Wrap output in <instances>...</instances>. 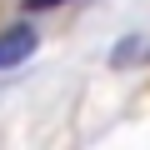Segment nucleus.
Returning <instances> with one entry per match:
<instances>
[{
	"label": "nucleus",
	"mask_w": 150,
	"mask_h": 150,
	"mask_svg": "<svg viewBox=\"0 0 150 150\" xmlns=\"http://www.w3.org/2000/svg\"><path fill=\"white\" fill-rule=\"evenodd\" d=\"M30 10H55V5H65V0H25Z\"/></svg>",
	"instance_id": "7ed1b4c3"
},
{
	"label": "nucleus",
	"mask_w": 150,
	"mask_h": 150,
	"mask_svg": "<svg viewBox=\"0 0 150 150\" xmlns=\"http://www.w3.org/2000/svg\"><path fill=\"white\" fill-rule=\"evenodd\" d=\"M110 60H115V65H125V60H140V40H120Z\"/></svg>",
	"instance_id": "f03ea898"
},
{
	"label": "nucleus",
	"mask_w": 150,
	"mask_h": 150,
	"mask_svg": "<svg viewBox=\"0 0 150 150\" xmlns=\"http://www.w3.org/2000/svg\"><path fill=\"white\" fill-rule=\"evenodd\" d=\"M30 55H35V30H30V25H10L5 35H0V70L25 65Z\"/></svg>",
	"instance_id": "f257e3e1"
}]
</instances>
